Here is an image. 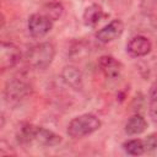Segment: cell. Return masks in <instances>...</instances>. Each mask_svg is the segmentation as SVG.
I'll list each match as a JSON object with an SVG mask.
<instances>
[{"instance_id": "cell-12", "label": "cell", "mask_w": 157, "mask_h": 157, "mask_svg": "<svg viewBox=\"0 0 157 157\" xmlns=\"http://www.w3.org/2000/svg\"><path fill=\"white\" fill-rule=\"evenodd\" d=\"M147 128V121L139 114L130 117L125 124V132L128 135H139Z\"/></svg>"}, {"instance_id": "cell-7", "label": "cell", "mask_w": 157, "mask_h": 157, "mask_svg": "<svg viewBox=\"0 0 157 157\" xmlns=\"http://www.w3.org/2000/svg\"><path fill=\"white\" fill-rule=\"evenodd\" d=\"M124 32V25L120 20H113L96 33V38L101 43H109L119 38Z\"/></svg>"}, {"instance_id": "cell-16", "label": "cell", "mask_w": 157, "mask_h": 157, "mask_svg": "<svg viewBox=\"0 0 157 157\" xmlns=\"http://www.w3.org/2000/svg\"><path fill=\"white\" fill-rule=\"evenodd\" d=\"M145 152L150 155H157V134H151L144 140Z\"/></svg>"}, {"instance_id": "cell-11", "label": "cell", "mask_w": 157, "mask_h": 157, "mask_svg": "<svg viewBox=\"0 0 157 157\" xmlns=\"http://www.w3.org/2000/svg\"><path fill=\"white\" fill-rule=\"evenodd\" d=\"M105 16L103 9L98 5V4H92L88 7H86L85 12H83V23L88 27H93L96 26L98 22L102 21V18Z\"/></svg>"}, {"instance_id": "cell-8", "label": "cell", "mask_w": 157, "mask_h": 157, "mask_svg": "<svg viewBox=\"0 0 157 157\" xmlns=\"http://www.w3.org/2000/svg\"><path fill=\"white\" fill-rule=\"evenodd\" d=\"M151 49H152L151 40L145 36H135L126 44L128 53L136 58L147 55L151 52Z\"/></svg>"}, {"instance_id": "cell-4", "label": "cell", "mask_w": 157, "mask_h": 157, "mask_svg": "<svg viewBox=\"0 0 157 157\" xmlns=\"http://www.w3.org/2000/svg\"><path fill=\"white\" fill-rule=\"evenodd\" d=\"M31 91L28 82H26L22 77H12L9 80L4 88V94L6 101L10 102H18L23 99Z\"/></svg>"}, {"instance_id": "cell-10", "label": "cell", "mask_w": 157, "mask_h": 157, "mask_svg": "<svg viewBox=\"0 0 157 157\" xmlns=\"http://www.w3.org/2000/svg\"><path fill=\"white\" fill-rule=\"evenodd\" d=\"M61 78L71 88L80 90L82 86V74L76 66L72 65L65 66L61 71Z\"/></svg>"}, {"instance_id": "cell-5", "label": "cell", "mask_w": 157, "mask_h": 157, "mask_svg": "<svg viewBox=\"0 0 157 157\" xmlns=\"http://www.w3.org/2000/svg\"><path fill=\"white\" fill-rule=\"evenodd\" d=\"M53 28V21L44 13H33L28 18V32L33 38H40Z\"/></svg>"}, {"instance_id": "cell-3", "label": "cell", "mask_w": 157, "mask_h": 157, "mask_svg": "<svg viewBox=\"0 0 157 157\" xmlns=\"http://www.w3.org/2000/svg\"><path fill=\"white\" fill-rule=\"evenodd\" d=\"M101 125H102L101 120L94 114L86 113L74 118L69 123L66 132L72 139H80L97 131L101 128Z\"/></svg>"}, {"instance_id": "cell-15", "label": "cell", "mask_w": 157, "mask_h": 157, "mask_svg": "<svg viewBox=\"0 0 157 157\" xmlns=\"http://www.w3.org/2000/svg\"><path fill=\"white\" fill-rule=\"evenodd\" d=\"M148 112L153 123L157 124V82L152 86L148 99Z\"/></svg>"}, {"instance_id": "cell-14", "label": "cell", "mask_w": 157, "mask_h": 157, "mask_svg": "<svg viewBox=\"0 0 157 157\" xmlns=\"http://www.w3.org/2000/svg\"><path fill=\"white\" fill-rule=\"evenodd\" d=\"M43 10H44V15L48 16L52 21L58 20L63 15V11H64L63 5L60 2H55V1L45 4L44 7H43Z\"/></svg>"}, {"instance_id": "cell-1", "label": "cell", "mask_w": 157, "mask_h": 157, "mask_svg": "<svg viewBox=\"0 0 157 157\" xmlns=\"http://www.w3.org/2000/svg\"><path fill=\"white\" fill-rule=\"evenodd\" d=\"M20 139L23 142L36 144V145L45 146V147L56 146L63 140L61 136L55 134L54 131L48 130V129L42 128V126L32 125V124H26L21 128Z\"/></svg>"}, {"instance_id": "cell-2", "label": "cell", "mask_w": 157, "mask_h": 157, "mask_svg": "<svg viewBox=\"0 0 157 157\" xmlns=\"http://www.w3.org/2000/svg\"><path fill=\"white\" fill-rule=\"evenodd\" d=\"M54 55H55L54 45L49 42H43L32 45L27 50L26 60L31 67L44 70L52 64Z\"/></svg>"}, {"instance_id": "cell-9", "label": "cell", "mask_w": 157, "mask_h": 157, "mask_svg": "<svg viewBox=\"0 0 157 157\" xmlns=\"http://www.w3.org/2000/svg\"><path fill=\"white\" fill-rule=\"evenodd\" d=\"M98 67L103 72V75L108 78H117L123 69L120 61H118L112 55H103L98 60Z\"/></svg>"}, {"instance_id": "cell-6", "label": "cell", "mask_w": 157, "mask_h": 157, "mask_svg": "<svg viewBox=\"0 0 157 157\" xmlns=\"http://www.w3.org/2000/svg\"><path fill=\"white\" fill-rule=\"evenodd\" d=\"M21 59V50L10 42H2L0 45V69L2 71L13 67Z\"/></svg>"}, {"instance_id": "cell-13", "label": "cell", "mask_w": 157, "mask_h": 157, "mask_svg": "<svg viewBox=\"0 0 157 157\" xmlns=\"http://www.w3.org/2000/svg\"><path fill=\"white\" fill-rule=\"evenodd\" d=\"M123 148L130 156H140L145 153V145H144V141L140 139H132V140L125 141L123 144Z\"/></svg>"}]
</instances>
